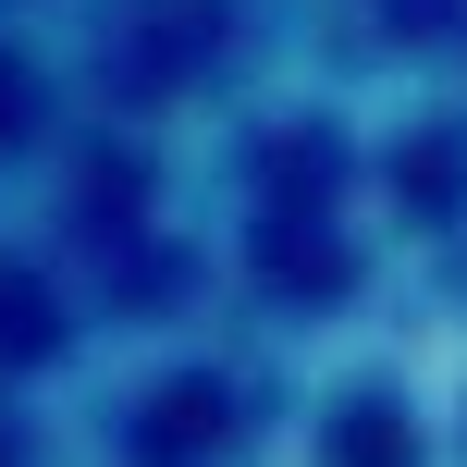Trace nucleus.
I'll list each match as a JSON object with an SVG mask.
<instances>
[{
	"label": "nucleus",
	"instance_id": "f03ea898",
	"mask_svg": "<svg viewBox=\"0 0 467 467\" xmlns=\"http://www.w3.org/2000/svg\"><path fill=\"white\" fill-rule=\"evenodd\" d=\"M25 123H37V74H25V62H13V49H0V148H13V136H25Z\"/></svg>",
	"mask_w": 467,
	"mask_h": 467
},
{
	"label": "nucleus",
	"instance_id": "f257e3e1",
	"mask_svg": "<svg viewBox=\"0 0 467 467\" xmlns=\"http://www.w3.org/2000/svg\"><path fill=\"white\" fill-rule=\"evenodd\" d=\"M49 345H62V307H49L25 271H0V357H49Z\"/></svg>",
	"mask_w": 467,
	"mask_h": 467
}]
</instances>
